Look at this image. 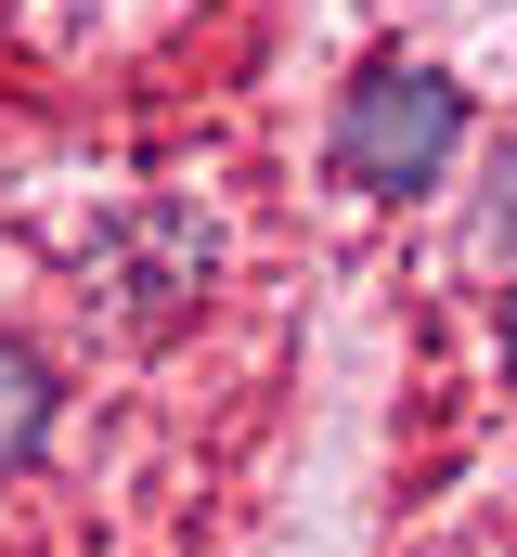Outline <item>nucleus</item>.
<instances>
[{"mask_svg":"<svg viewBox=\"0 0 517 557\" xmlns=\"http://www.w3.org/2000/svg\"><path fill=\"white\" fill-rule=\"evenodd\" d=\"M466 131V91L453 78H427V65H376L363 91H350V117H337V182H440V156Z\"/></svg>","mask_w":517,"mask_h":557,"instance_id":"nucleus-1","label":"nucleus"},{"mask_svg":"<svg viewBox=\"0 0 517 557\" xmlns=\"http://www.w3.org/2000/svg\"><path fill=\"white\" fill-rule=\"evenodd\" d=\"M52 403H65V389H52V363H39L26 337H0V480H26V467H39Z\"/></svg>","mask_w":517,"mask_h":557,"instance_id":"nucleus-2","label":"nucleus"},{"mask_svg":"<svg viewBox=\"0 0 517 557\" xmlns=\"http://www.w3.org/2000/svg\"><path fill=\"white\" fill-rule=\"evenodd\" d=\"M505 376H517V298H505Z\"/></svg>","mask_w":517,"mask_h":557,"instance_id":"nucleus-3","label":"nucleus"}]
</instances>
